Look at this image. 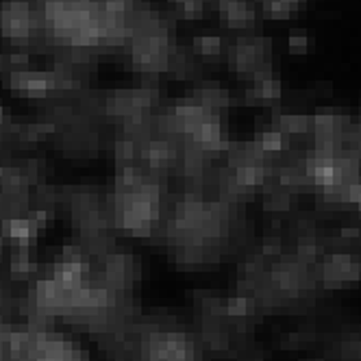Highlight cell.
Instances as JSON below:
<instances>
[{
    "label": "cell",
    "instance_id": "obj_3",
    "mask_svg": "<svg viewBox=\"0 0 361 361\" xmlns=\"http://www.w3.org/2000/svg\"><path fill=\"white\" fill-rule=\"evenodd\" d=\"M361 279V264L353 255L333 252L322 262V281L324 288H348Z\"/></svg>",
    "mask_w": 361,
    "mask_h": 361
},
{
    "label": "cell",
    "instance_id": "obj_6",
    "mask_svg": "<svg viewBox=\"0 0 361 361\" xmlns=\"http://www.w3.org/2000/svg\"><path fill=\"white\" fill-rule=\"evenodd\" d=\"M309 126H312V118L290 114V116H281L279 118L276 128H281V131L288 133V135H296V133H309Z\"/></svg>",
    "mask_w": 361,
    "mask_h": 361
},
{
    "label": "cell",
    "instance_id": "obj_4",
    "mask_svg": "<svg viewBox=\"0 0 361 361\" xmlns=\"http://www.w3.org/2000/svg\"><path fill=\"white\" fill-rule=\"evenodd\" d=\"M218 16L222 27L235 31L250 29L257 20V11L250 0H218Z\"/></svg>",
    "mask_w": 361,
    "mask_h": 361
},
{
    "label": "cell",
    "instance_id": "obj_1",
    "mask_svg": "<svg viewBox=\"0 0 361 361\" xmlns=\"http://www.w3.org/2000/svg\"><path fill=\"white\" fill-rule=\"evenodd\" d=\"M0 39L13 48H31L44 39L42 9L31 0H3L0 3Z\"/></svg>",
    "mask_w": 361,
    "mask_h": 361
},
{
    "label": "cell",
    "instance_id": "obj_10",
    "mask_svg": "<svg viewBox=\"0 0 361 361\" xmlns=\"http://www.w3.org/2000/svg\"><path fill=\"white\" fill-rule=\"evenodd\" d=\"M3 66H5V59H3V55H0V72H3Z\"/></svg>",
    "mask_w": 361,
    "mask_h": 361
},
{
    "label": "cell",
    "instance_id": "obj_9",
    "mask_svg": "<svg viewBox=\"0 0 361 361\" xmlns=\"http://www.w3.org/2000/svg\"><path fill=\"white\" fill-rule=\"evenodd\" d=\"M342 235H344V238H355V235H359V228H357V226H346V228L342 231Z\"/></svg>",
    "mask_w": 361,
    "mask_h": 361
},
{
    "label": "cell",
    "instance_id": "obj_5",
    "mask_svg": "<svg viewBox=\"0 0 361 361\" xmlns=\"http://www.w3.org/2000/svg\"><path fill=\"white\" fill-rule=\"evenodd\" d=\"M255 144L259 146L264 152H279L288 146V133H283L281 128H268V131L259 133L255 140Z\"/></svg>",
    "mask_w": 361,
    "mask_h": 361
},
{
    "label": "cell",
    "instance_id": "obj_7",
    "mask_svg": "<svg viewBox=\"0 0 361 361\" xmlns=\"http://www.w3.org/2000/svg\"><path fill=\"white\" fill-rule=\"evenodd\" d=\"M174 7L180 9V13L185 16H198L204 7V0H170Z\"/></svg>",
    "mask_w": 361,
    "mask_h": 361
},
{
    "label": "cell",
    "instance_id": "obj_8",
    "mask_svg": "<svg viewBox=\"0 0 361 361\" xmlns=\"http://www.w3.org/2000/svg\"><path fill=\"white\" fill-rule=\"evenodd\" d=\"M307 42H309V37H307V33L300 29H294L292 33H290V48L292 50H305L307 48Z\"/></svg>",
    "mask_w": 361,
    "mask_h": 361
},
{
    "label": "cell",
    "instance_id": "obj_2",
    "mask_svg": "<svg viewBox=\"0 0 361 361\" xmlns=\"http://www.w3.org/2000/svg\"><path fill=\"white\" fill-rule=\"evenodd\" d=\"M228 61L250 83L270 76V42L264 37H240L228 50Z\"/></svg>",
    "mask_w": 361,
    "mask_h": 361
}]
</instances>
